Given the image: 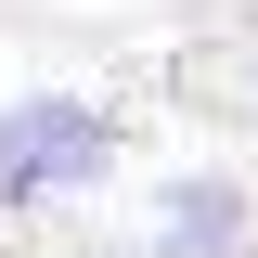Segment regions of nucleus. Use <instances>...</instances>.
<instances>
[{
	"mask_svg": "<svg viewBox=\"0 0 258 258\" xmlns=\"http://www.w3.org/2000/svg\"><path fill=\"white\" fill-rule=\"evenodd\" d=\"M116 168V116L78 91H26L0 116V207H52V194H91Z\"/></svg>",
	"mask_w": 258,
	"mask_h": 258,
	"instance_id": "1",
	"label": "nucleus"
},
{
	"mask_svg": "<svg viewBox=\"0 0 258 258\" xmlns=\"http://www.w3.org/2000/svg\"><path fill=\"white\" fill-rule=\"evenodd\" d=\"M155 207H168V220H155V258H220V245H245V194H232V181H168Z\"/></svg>",
	"mask_w": 258,
	"mask_h": 258,
	"instance_id": "2",
	"label": "nucleus"
}]
</instances>
